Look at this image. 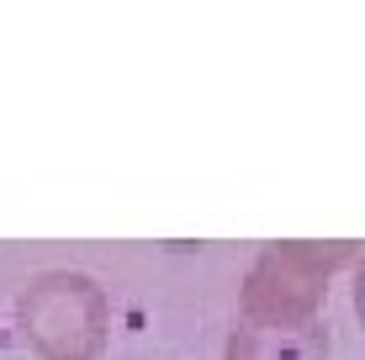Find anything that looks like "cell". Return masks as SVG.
<instances>
[{"mask_svg": "<svg viewBox=\"0 0 365 360\" xmlns=\"http://www.w3.org/2000/svg\"><path fill=\"white\" fill-rule=\"evenodd\" d=\"M16 324L43 360H101L111 302L85 270H43L16 297Z\"/></svg>", "mask_w": 365, "mask_h": 360, "instance_id": "obj_2", "label": "cell"}, {"mask_svg": "<svg viewBox=\"0 0 365 360\" xmlns=\"http://www.w3.org/2000/svg\"><path fill=\"white\" fill-rule=\"evenodd\" d=\"M222 360H329V324H302V329L233 324Z\"/></svg>", "mask_w": 365, "mask_h": 360, "instance_id": "obj_3", "label": "cell"}, {"mask_svg": "<svg viewBox=\"0 0 365 360\" xmlns=\"http://www.w3.org/2000/svg\"><path fill=\"white\" fill-rule=\"evenodd\" d=\"M355 244H270L255 254L238 287V324L259 329H302L318 324L334 270L355 265Z\"/></svg>", "mask_w": 365, "mask_h": 360, "instance_id": "obj_1", "label": "cell"}, {"mask_svg": "<svg viewBox=\"0 0 365 360\" xmlns=\"http://www.w3.org/2000/svg\"><path fill=\"white\" fill-rule=\"evenodd\" d=\"M355 313L365 318V254L355 259Z\"/></svg>", "mask_w": 365, "mask_h": 360, "instance_id": "obj_4", "label": "cell"}]
</instances>
